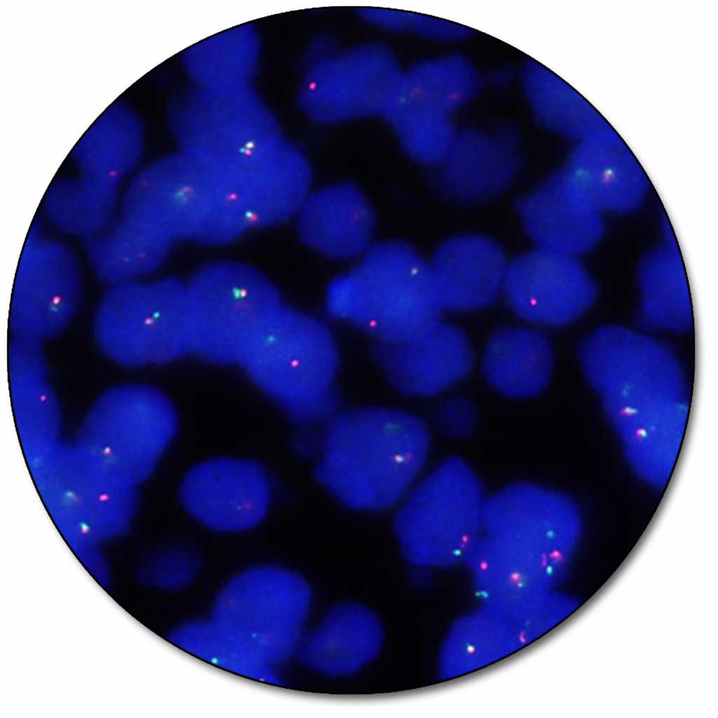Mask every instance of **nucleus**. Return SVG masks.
<instances>
[{"instance_id":"1","label":"nucleus","mask_w":718,"mask_h":718,"mask_svg":"<svg viewBox=\"0 0 718 718\" xmlns=\"http://www.w3.org/2000/svg\"><path fill=\"white\" fill-rule=\"evenodd\" d=\"M580 359L629 456L637 458L632 462L640 456L642 463L646 451L647 475L651 452L656 479L657 452L661 467L663 457L672 469L676 457L668 449L677 456L690 407L687 379L673 350L644 332L608 325L584 341Z\"/></svg>"},{"instance_id":"2","label":"nucleus","mask_w":718,"mask_h":718,"mask_svg":"<svg viewBox=\"0 0 718 718\" xmlns=\"http://www.w3.org/2000/svg\"><path fill=\"white\" fill-rule=\"evenodd\" d=\"M321 426L315 475L348 508L381 511L400 504L426 471L430 431L409 412L361 407L337 412Z\"/></svg>"},{"instance_id":"3","label":"nucleus","mask_w":718,"mask_h":718,"mask_svg":"<svg viewBox=\"0 0 718 718\" xmlns=\"http://www.w3.org/2000/svg\"><path fill=\"white\" fill-rule=\"evenodd\" d=\"M581 519L569 496L529 480L489 492L480 533L464 563L482 579H550L569 562Z\"/></svg>"},{"instance_id":"4","label":"nucleus","mask_w":718,"mask_h":718,"mask_svg":"<svg viewBox=\"0 0 718 718\" xmlns=\"http://www.w3.org/2000/svg\"><path fill=\"white\" fill-rule=\"evenodd\" d=\"M126 205L128 221L172 244L221 245L250 230L224 159L187 150L142 172Z\"/></svg>"},{"instance_id":"5","label":"nucleus","mask_w":718,"mask_h":718,"mask_svg":"<svg viewBox=\"0 0 718 718\" xmlns=\"http://www.w3.org/2000/svg\"><path fill=\"white\" fill-rule=\"evenodd\" d=\"M239 365L302 428L323 426L337 413L339 349L329 327L313 316L283 303Z\"/></svg>"},{"instance_id":"6","label":"nucleus","mask_w":718,"mask_h":718,"mask_svg":"<svg viewBox=\"0 0 718 718\" xmlns=\"http://www.w3.org/2000/svg\"><path fill=\"white\" fill-rule=\"evenodd\" d=\"M325 306L331 317L377 341L424 330L440 321L443 310L431 265L398 241L369 248L355 269L333 279Z\"/></svg>"},{"instance_id":"7","label":"nucleus","mask_w":718,"mask_h":718,"mask_svg":"<svg viewBox=\"0 0 718 718\" xmlns=\"http://www.w3.org/2000/svg\"><path fill=\"white\" fill-rule=\"evenodd\" d=\"M489 494L463 457L449 456L426 470L395 517L405 559L421 568L464 562L480 533Z\"/></svg>"},{"instance_id":"8","label":"nucleus","mask_w":718,"mask_h":718,"mask_svg":"<svg viewBox=\"0 0 718 718\" xmlns=\"http://www.w3.org/2000/svg\"><path fill=\"white\" fill-rule=\"evenodd\" d=\"M97 343L130 367L165 365L193 354L186 282L165 278L113 285L94 320Z\"/></svg>"},{"instance_id":"9","label":"nucleus","mask_w":718,"mask_h":718,"mask_svg":"<svg viewBox=\"0 0 718 718\" xmlns=\"http://www.w3.org/2000/svg\"><path fill=\"white\" fill-rule=\"evenodd\" d=\"M186 284L193 354L213 364L239 365L257 332L283 304L269 278L241 262L206 263Z\"/></svg>"},{"instance_id":"10","label":"nucleus","mask_w":718,"mask_h":718,"mask_svg":"<svg viewBox=\"0 0 718 718\" xmlns=\"http://www.w3.org/2000/svg\"><path fill=\"white\" fill-rule=\"evenodd\" d=\"M311 605L299 575L274 567L249 569L219 595L213 621L252 653L273 665L296 653Z\"/></svg>"},{"instance_id":"11","label":"nucleus","mask_w":718,"mask_h":718,"mask_svg":"<svg viewBox=\"0 0 718 718\" xmlns=\"http://www.w3.org/2000/svg\"><path fill=\"white\" fill-rule=\"evenodd\" d=\"M403 74L383 46L335 51L329 44H318L301 85L299 104L308 116L320 123L385 115Z\"/></svg>"},{"instance_id":"12","label":"nucleus","mask_w":718,"mask_h":718,"mask_svg":"<svg viewBox=\"0 0 718 718\" xmlns=\"http://www.w3.org/2000/svg\"><path fill=\"white\" fill-rule=\"evenodd\" d=\"M249 229L278 225L297 213L312 182L303 154L273 133L222 157Z\"/></svg>"},{"instance_id":"13","label":"nucleus","mask_w":718,"mask_h":718,"mask_svg":"<svg viewBox=\"0 0 718 718\" xmlns=\"http://www.w3.org/2000/svg\"><path fill=\"white\" fill-rule=\"evenodd\" d=\"M503 290L525 321L562 327L593 304L596 287L574 255L538 248L508 265Z\"/></svg>"},{"instance_id":"14","label":"nucleus","mask_w":718,"mask_h":718,"mask_svg":"<svg viewBox=\"0 0 718 718\" xmlns=\"http://www.w3.org/2000/svg\"><path fill=\"white\" fill-rule=\"evenodd\" d=\"M180 498L187 511L205 526L219 531H240L264 518L272 485L257 463L219 457L195 466L186 474Z\"/></svg>"},{"instance_id":"15","label":"nucleus","mask_w":718,"mask_h":718,"mask_svg":"<svg viewBox=\"0 0 718 718\" xmlns=\"http://www.w3.org/2000/svg\"><path fill=\"white\" fill-rule=\"evenodd\" d=\"M376 357L391 385L412 397L446 390L468 374L473 360L466 334L440 320L408 335L377 341Z\"/></svg>"},{"instance_id":"16","label":"nucleus","mask_w":718,"mask_h":718,"mask_svg":"<svg viewBox=\"0 0 718 718\" xmlns=\"http://www.w3.org/2000/svg\"><path fill=\"white\" fill-rule=\"evenodd\" d=\"M58 249L38 250L16 280L9 313L13 337L39 343L59 335L70 323L79 300L72 262Z\"/></svg>"},{"instance_id":"17","label":"nucleus","mask_w":718,"mask_h":718,"mask_svg":"<svg viewBox=\"0 0 718 718\" xmlns=\"http://www.w3.org/2000/svg\"><path fill=\"white\" fill-rule=\"evenodd\" d=\"M517 210L540 248L576 255L592 248L602 233L601 212L564 170L522 198Z\"/></svg>"},{"instance_id":"18","label":"nucleus","mask_w":718,"mask_h":718,"mask_svg":"<svg viewBox=\"0 0 718 718\" xmlns=\"http://www.w3.org/2000/svg\"><path fill=\"white\" fill-rule=\"evenodd\" d=\"M430 265L442 309L470 311L496 299L508 264L490 238L463 235L442 243Z\"/></svg>"},{"instance_id":"19","label":"nucleus","mask_w":718,"mask_h":718,"mask_svg":"<svg viewBox=\"0 0 718 718\" xmlns=\"http://www.w3.org/2000/svg\"><path fill=\"white\" fill-rule=\"evenodd\" d=\"M297 213L302 241L327 256L347 259L369 248L374 213L353 184L332 185L308 196Z\"/></svg>"},{"instance_id":"20","label":"nucleus","mask_w":718,"mask_h":718,"mask_svg":"<svg viewBox=\"0 0 718 718\" xmlns=\"http://www.w3.org/2000/svg\"><path fill=\"white\" fill-rule=\"evenodd\" d=\"M382 640L381 625L375 614L359 604H343L332 609L315 630L302 636L295 654L315 670L346 675L373 660Z\"/></svg>"},{"instance_id":"21","label":"nucleus","mask_w":718,"mask_h":718,"mask_svg":"<svg viewBox=\"0 0 718 718\" xmlns=\"http://www.w3.org/2000/svg\"><path fill=\"white\" fill-rule=\"evenodd\" d=\"M87 426L132 433L156 461L175 438L179 419L175 404L159 388L126 384L106 391L97 399L88 415Z\"/></svg>"},{"instance_id":"22","label":"nucleus","mask_w":718,"mask_h":718,"mask_svg":"<svg viewBox=\"0 0 718 718\" xmlns=\"http://www.w3.org/2000/svg\"><path fill=\"white\" fill-rule=\"evenodd\" d=\"M553 365V347L545 334L506 327L497 330L488 341L482 370L498 392L510 398H527L547 386Z\"/></svg>"},{"instance_id":"23","label":"nucleus","mask_w":718,"mask_h":718,"mask_svg":"<svg viewBox=\"0 0 718 718\" xmlns=\"http://www.w3.org/2000/svg\"><path fill=\"white\" fill-rule=\"evenodd\" d=\"M440 165V191L453 201L470 203L489 198L506 188L517 162L509 143L472 135L456 138Z\"/></svg>"},{"instance_id":"24","label":"nucleus","mask_w":718,"mask_h":718,"mask_svg":"<svg viewBox=\"0 0 718 718\" xmlns=\"http://www.w3.org/2000/svg\"><path fill=\"white\" fill-rule=\"evenodd\" d=\"M565 171L601 211H634L643 203L649 189L640 166L619 149L578 151Z\"/></svg>"},{"instance_id":"25","label":"nucleus","mask_w":718,"mask_h":718,"mask_svg":"<svg viewBox=\"0 0 718 718\" xmlns=\"http://www.w3.org/2000/svg\"><path fill=\"white\" fill-rule=\"evenodd\" d=\"M641 315L653 329L672 333L693 325L689 287L677 251L662 249L645 260L639 272Z\"/></svg>"},{"instance_id":"26","label":"nucleus","mask_w":718,"mask_h":718,"mask_svg":"<svg viewBox=\"0 0 718 718\" xmlns=\"http://www.w3.org/2000/svg\"><path fill=\"white\" fill-rule=\"evenodd\" d=\"M473 72L461 61L434 60L419 63L403 74L398 92L385 116L405 114L447 116L463 102L475 88Z\"/></svg>"},{"instance_id":"27","label":"nucleus","mask_w":718,"mask_h":718,"mask_svg":"<svg viewBox=\"0 0 718 718\" xmlns=\"http://www.w3.org/2000/svg\"><path fill=\"white\" fill-rule=\"evenodd\" d=\"M143 144L138 118L126 106H109L78 142L74 155L89 174H104L109 180L136 164Z\"/></svg>"},{"instance_id":"28","label":"nucleus","mask_w":718,"mask_h":718,"mask_svg":"<svg viewBox=\"0 0 718 718\" xmlns=\"http://www.w3.org/2000/svg\"><path fill=\"white\" fill-rule=\"evenodd\" d=\"M168 639L184 651L226 671L264 683L280 684L272 665L244 647L214 621L187 624Z\"/></svg>"},{"instance_id":"29","label":"nucleus","mask_w":718,"mask_h":718,"mask_svg":"<svg viewBox=\"0 0 718 718\" xmlns=\"http://www.w3.org/2000/svg\"><path fill=\"white\" fill-rule=\"evenodd\" d=\"M190 50L188 68L205 86L242 83L240 80L253 68L257 43L248 29H236Z\"/></svg>"},{"instance_id":"30","label":"nucleus","mask_w":718,"mask_h":718,"mask_svg":"<svg viewBox=\"0 0 718 718\" xmlns=\"http://www.w3.org/2000/svg\"><path fill=\"white\" fill-rule=\"evenodd\" d=\"M390 121L405 152L424 164H440L456 140L447 116L407 114Z\"/></svg>"},{"instance_id":"31","label":"nucleus","mask_w":718,"mask_h":718,"mask_svg":"<svg viewBox=\"0 0 718 718\" xmlns=\"http://www.w3.org/2000/svg\"><path fill=\"white\" fill-rule=\"evenodd\" d=\"M198 555L186 547H172L154 556L139 572L142 582L151 587L176 590L187 586L199 570Z\"/></svg>"},{"instance_id":"32","label":"nucleus","mask_w":718,"mask_h":718,"mask_svg":"<svg viewBox=\"0 0 718 718\" xmlns=\"http://www.w3.org/2000/svg\"><path fill=\"white\" fill-rule=\"evenodd\" d=\"M437 428L453 439L470 436L477 425L476 412L471 404L461 398H452L444 402L435 413Z\"/></svg>"},{"instance_id":"33","label":"nucleus","mask_w":718,"mask_h":718,"mask_svg":"<svg viewBox=\"0 0 718 718\" xmlns=\"http://www.w3.org/2000/svg\"><path fill=\"white\" fill-rule=\"evenodd\" d=\"M302 429L292 440L293 451L301 457H316L319 447L318 434L312 433L311 428Z\"/></svg>"}]
</instances>
